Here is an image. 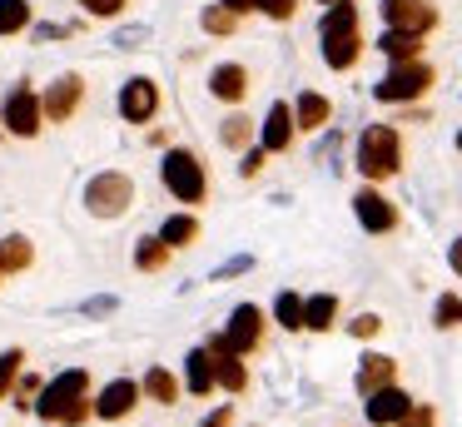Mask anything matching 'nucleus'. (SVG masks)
I'll use <instances>...</instances> for the list:
<instances>
[{
    "mask_svg": "<svg viewBox=\"0 0 462 427\" xmlns=\"http://www.w3.org/2000/svg\"><path fill=\"white\" fill-rule=\"evenodd\" d=\"M328 115H333V105H328L323 95H313V89H303V95L293 99V125L309 129V135H313V129L328 125Z\"/></svg>",
    "mask_w": 462,
    "mask_h": 427,
    "instance_id": "16",
    "label": "nucleus"
},
{
    "mask_svg": "<svg viewBox=\"0 0 462 427\" xmlns=\"http://www.w3.org/2000/svg\"><path fill=\"white\" fill-rule=\"evenodd\" d=\"M353 338H373V333H378V328H383V318L378 313H363V318H353Z\"/></svg>",
    "mask_w": 462,
    "mask_h": 427,
    "instance_id": "37",
    "label": "nucleus"
},
{
    "mask_svg": "<svg viewBox=\"0 0 462 427\" xmlns=\"http://www.w3.org/2000/svg\"><path fill=\"white\" fill-rule=\"evenodd\" d=\"M21 367H25V353H21V348H11V353H0V397H5V393L15 387Z\"/></svg>",
    "mask_w": 462,
    "mask_h": 427,
    "instance_id": "32",
    "label": "nucleus"
},
{
    "mask_svg": "<svg viewBox=\"0 0 462 427\" xmlns=\"http://www.w3.org/2000/svg\"><path fill=\"white\" fill-rule=\"evenodd\" d=\"M194 238H199V218H194V214H174V218H164L160 244L180 248V244H194Z\"/></svg>",
    "mask_w": 462,
    "mask_h": 427,
    "instance_id": "24",
    "label": "nucleus"
},
{
    "mask_svg": "<svg viewBox=\"0 0 462 427\" xmlns=\"http://www.w3.org/2000/svg\"><path fill=\"white\" fill-rule=\"evenodd\" d=\"M35 397H41V377H21V387H15V407H25V413H31Z\"/></svg>",
    "mask_w": 462,
    "mask_h": 427,
    "instance_id": "36",
    "label": "nucleus"
},
{
    "mask_svg": "<svg viewBox=\"0 0 462 427\" xmlns=\"http://www.w3.org/2000/svg\"><path fill=\"white\" fill-rule=\"evenodd\" d=\"M31 25V0H0V35H21Z\"/></svg>",
    "mask_w": 462,
    "mask_h": 427,
    "instance_id": "27",
    "label": "nucleus"
},
{
    "mask_svg": "<svg viewBox=\"0 0 462 427\" xmlns=\"http://www.w3.org/2000/svg\"><path fill=\"white\" fill-rule=\"evenodd\" d=\"M224 422H229V407H219L214 417H204V427H224Z\"/></svg>",
    "mask_w": 462,
    "mask_h": 427,
    "instance_id": "41",
    "label": "nucleus"
},
{
    "mask_svg": "<svg viewBox=\"0 0 462 427\" xmlns=\"http://www.w3.org/2000/svg\"><path fill=\"white\" fill-rule=\"evenodd\" d=\"M85 387H90V373H85V367H65L55 383L41 387V397H35V413H41L45 422H70V427H80L85 417H90V407H85Z\"/></svg>",
    "mask_w": 462,
    "mask_h": 427,
    "instance_id": "1",
    "label": "nucleus"
},
{
    "mask_svg": "<svg viewBox=\"0 0 462 427\" xmlns=\"http://www.w3.org/2000/svg\"><path fill=\"white\" fill-rule=\"evenodd\" d=\"M204 30H209V35H234V30H239V15H234L229 5H209L204 10Z\"/></svg>",
    "mask_w": 462,
    "mask_h": 427,
    "instance_id": "30",
    "label": "nucleus"
},
{
    "mask_svg": "<svg viewBox=\"0 0 462 427\" xmlns=\"http://www.w3.org/2000/svg\"><path fill=\"white\" fill-rule=\"evenodd\" d=\"M412 407V397L402 393L398 383H388V387H378V393H368V403H363V413H368V422L373 427H388V422H398L402 413Z\"/></svg>",
    "mask_w": 462,
    "mask_h": 427,
    "instance_id": "12",
    "label": "nucleus"
},
{
    "mask_svg": "<svg viewBox=\"0 0 462 427\" xmlns=\"http://www.w3.org/2000/svg\"><path fill=\"white\" fill-rule=\"evenodd\" d=\"M219 5H229L234 15H244V10H263V15H273V20H289L293 10H299V0H219Z\"/></svg>",
    "mask_w": 462,
    "mask_h": 427,
    "instance_id": "25",
    "label": "nucleus"
},
{
    "mask_svg": "<svg viewBox=\"0 0 462 427\" xmlns=\"http://www.w3.org/2000/svg\"><path fill=\"white\" fill-rule=\"evenodd\" d=\"M398 427H438V417H432V407H428V403H412L408 413L398 417Z\"/></svg>",
    "mask_w": 462,
    "mask_h": 427,
    "instance_id": "35",
    "label": "nucleus"
},
{
    "mask_svg": "<svg viewBox=\"0 0 462 427\" xmlns=\"http://www.w3.org/2000/svg\"><path fill=\"white\" fill-rule=\"evenodd\" d=\"M393 377H398V363H393L388 353H368L363 357V367H358V387L363 393H378V387H388Z\"/></svg>",
    "mask_w": 462,
    "mask_h": 427,
    "instance_id": "17",
    "label": "nucleus"
},
{
    "mask_svg": "<svg viewBox=\"0 0 462 427\" xmlns=\"http://www.w3.org/2000/svg\"><path fill=\"white\" fill-rule=\"evenodd\" d=\"M154 109H160V89H154V79L134 75L130 85L120 89V115L130 119V125H144V119H154Z\"/></svg>",
    "mask_w": 462,
    "mask_h": 427,
    "instance_id": "10",
    "label": "nucleus"
},
{
    "mask_svg": "<svg viewBox=\"0 0 462 427\" xmlns=\"http://www.w3.org/2000/svg\"><path fill=\"white\" fill-rule=\"evenodd\" d=\"M219 139H224V144H229V149H239V144H244V139H249V119H244V115H234V119H224V129H219Z\"/></svg>",
    "mask_w": 462,
    "mask_h": 427,
    "instance_id": "34",
    "label": "nucleus"
},
{
    "mask_svg": "<svg viewBox=\"0 0 462 427\" xmlns=\"http://www.w3.org/2000/svg\"><path fill=\"white\" fill-rule=\"evenodd\" d=\"M432 323H438V328H462V298H457V293H442Z\"/></svg>",
    "mask_w": 462,
    "mask_h": 427,
    "instance_id": "33",
    "label": "nucleus"
},
{
    "mask_svg": "<svg viewBox=\"0 0 462 427\" xmlns=\"http://www.w3.org/2000/svg\"><path fill=\"white\" fill-rule=\"evenodd\" d=\"M378 50L388 60H418V50H422V35L418 30H383V40H378Z\"/></svg>",
    "mask_w": 462,
    "mask_h": 427,
    "instance_id": "22",
    "label": "nucleus"
},
{
    "mask_svg": "<svg viewBox=\"0 0 462 427\" xmlns=\"http://www.w3.org/2000/svg\"><path fill=\"white\" fill-rule=\"evenodd\" d=\"M353 30H358V5L353 0H333L328 15L319 20V35L328 40V35H353Z\"/></svg>",
    "mask_w": 462,
    "mask_h": 427,
    "instance_id": "20",
    "label": "nucleus"
},
{
    "mask_svg": "<svg viewBox=\"0 0 462 427\" xmlns=\"http://www.w3.org/2000/svg\"><path fill=\"white\" fill-rule=\"evenodd\" d=\"M448 264H452V274H457V278H462V238H457V244H452V254H448Z\"/></svg>",
    "mask_w": 462,
    "mask_h": 427,
    "instance_id": "40",
    "label": "nucleus"
},
{
    "mask_svg": "<svg viewBox=\"0 0 462 427\" xmlns=\"http://www.w3.org/2000/svg\"><path fill=\"white\" fill-rule=\"evenodd\" d=\"M140 387H144V393L154 397V403H164V407H174V397H180V383H174V377L164 373V367H150Z\"/></svg>",
    "mask_w": 462,
    "mask_h": 427,
    "instance_id": "26",
    "label": "nucleus"
},
{
    "mask_svg": "<svg viewBox=\"0 0 462 427\" xmlns=\"http://www.w3.org/2000/svg\"><path fill=\"white\" fill-rule=\"evenodd\" d=\"M0 119H5V129H11V135L35 139V129H41L45 109H41V99H35L31 85H15L11 95H5V105H0Z\"/></svg>",
    "mask_w": 462,
    "mask_h": 427,
    "instance_id": "6",
    "label": "nucleus"
},
{
    "mask_svg": "<svg viewBox=\"0 0 462 427\" xmlns=\"http://www.w3.org/2000/svg\"><path fill=\"white\" fill-rule=\"evenodd\" d=\"M358 55H363L358 30H353V35H328V40H323V60H328V70H348Z\"/></svg>",
    "mask_w": 462,
    "mask_h": 427,
    "instance_id": "23",
    "label": "nucleus"
},
{
    "mask_svg": "<svg viewBox=\"0 0 462 427\" xmlns=\"http://www.w3.org/2000/svg\"><path fill=\"white\" fill-rule=\"evenodd\" d=\"M31 244H25L21 234L15 238H5V244H0V264H5V274H11V268H31Z\"/></svg>",
    "mask_w": 462,
    "mask_h": 427,
    "instance_id": "29",
    "label": "nucleus"
},
{
    "mask_svg": "<svg viewBox=\"0 0 462 427\" xmlns=\"http://www.w3.org/2000/svg\"><path fill=\"white\" fill-rule=\"evenodd\" d=\"M383 20L393 30H418V35H428L438 25V10L428 0H383Z\"/></svg>",
    "mask_w": 462,
    "mask_h": 427,
    "instance_id": "9",
    "label": "nucleus"
},
{
    "mask_svg": "<svg viewBox=\"0 0 462 427\" xmlns=\"http://www.w3.org/2000/svg\"><path fill=\"white\" fill-rule=\"evenodd\" d=\"M319 5H333V0H319Z\"/></svg>",
    "mask_w": 462,
    "mask_h": 427,
    "instance_id": "42",
    "label": "nucleus"
},
{
    "mask_svg": "<svg viewBox=\"0 0 462 427\" xmlns=\"http://www.w3.org/2000/svg\"><path fill=\"white\" fill-rule=\"evenodd\" d=\"M160 169H164V189H170L180 204H199L204 189H209V179H204V164L189 154V149H170Z\"/></svg>",
    "mask_w": 462,
    "mask_h": 427,
    "instance_id": "4",
    "label": "nucleus"
},
{
    "mask_svg": "<svg viewBox=\"0 0 462 427\" xmlns=\"http://www.w3.org/2000/svg\"><path fill=\"white\" fill-rule=\"evenodd\" d=\"M293 109L283 105V99H273L269 105V115H263V149L269 154H279V149H289V139H293Z\"/></svg>",
    "mask_w": 462,
    "mask_h": 427,
    "instance_id": "15",
    "label": "nucleus"
},
{
    "mask_svg": "<svg viewBox=\"0 0 462 427\" xmlns=\"http://www.w3.org/2000/svg\"><path fill=\"white\" fill-rule=\"evenodd\" d=\"M398 164H402L398 129H393V125H368V129H363V139H358V174L378 184V179L398 174Z\"/></svg>",
    "mask_w": 462,
    "mask_h": 427,
    "instance_id": "2",
    "label": "nucleus"
},
{
    "mask_svg": "<svg viewBox=\"0 0 462 427\" xmlns=\"http://www.w3.org/2000/svg\"><path fill=\"white\" fill-rule=\"evenodd\" d=\"M130 199H134L130 174H95L90 189H85V204H90V214H100V218H120L125 209H130Z\"/></svg>",
    "mask_w": 462,
    "mask_h": 427,
    "instance_id": "5",
    "label": "nucleus"
},
{
    "mask_svg": "<svg viewBox=\"0 0 462 427\" xmlns=\"http://www.w3.org/2000/svg\"><path fill=\"white\" fill-rule=\"evenodd\" d=\"M333 318H338V298H333V293L303 298V328H313V333H328Z\"/></svg>",
    "mask_w": 462,
    "mask_h": 427,
    "instance_id": "19",
    "label": "nucleus"
},
{
    "mask_svg": "<svg viewBox=\"0 0 462 427\" xmlns=\"http://www.w3.org/2000/svg\"><path fill=\"white\" fill-rule=\"evenodd\" d=\"M457 149H462V135H457Z\"/></svg>",
    "mask_w": 462,
    "mask_h": 427,
    "instance_id": "44",
    "label": "nucleus"
},
{
    "mask_svg": "<svg viewBox=\"0 0 462 427\" xmlns=\"http://www.w3.org/2000/svg\"><path fill=\"white\" fill-rule=\"evenodd\" d=\"M273 318H279V328L299 333V328H303V298L299 293H279V298H273Z\"/></svg>",
    "mask_w": 462,
    "mask_h": 427,
    "instance_id": "28",
    "label": "nucleus"
},
{
    "mask_svg": "<svg viewBox=\"0 0 462 427\" xmlns=\"http://www.w3.org/2000/svg\"><path fill=\"white\" fill-rule=\"evenodd\" d=\"M134 403H140V383H130V377H115V383L100 393V403H95V417H105V422H120V417L134 413Z\"/></svg>",
    "mask_w": 462,
    "mask_h": 427,
    "instance_id": "13",
    "label": "nucleus"
},
{
    "mask_svg": "<svg viewBox=\"0 0 462 427\" xmlns=\"http://www.w3.org/2000/svg\"><path fill=\"white\" fill-rule=\"evenodd\" d=\"M209 363H214V383L219 387H229V393H244V387H249V367L239 363V353H234L224 338L209 343Z\"/></svg>",
    "mask_w": 462,
    "mask_h": 427,
    "instance_id": "11",
    "label": "nucleus"
},
{
    "mask_svg": "<svg viewBox=\"0 0 462 427\" xmlns=\"http://www.w3.org/2000/svg\"><path fill=\"white\" fill-rule=\"evenodd\" d=\"M209 89H214V99H244L249 95V70L244 65H219L209 75Z\"/></svg>",
    "mask_w": 462,
    "mask_h": 427,
    "instance_id": "18",
    "label": "nucleus"
},
{
    "mask_svg": "<svg viewBox=\"0 0 462 427\" xmlns=\"http://www.w3.org/2000/svg\"><path fill=\"white\" fill-rule=\"evenodd\" d=\"M85 10H90V15H120L125 10V0H80Z\"/></svg>",
    "mask_w": 462,
    "mask_h": 427,
    "instance_id": "38",
    "label": "nucleus"
},
{
    "mask_svg": "<svg viewBox=\"0 0 462 427\" xmlns=\"http://www.w3.org/2000/svg\"><path fill=\"white\" fill-rule=\"evenodd\" d=\"M184 383H189L194 397L214 393V363H209V348H199V353L184 357Z\"/></svg>",
    "mask_w": 462,
    "mask_h": 427,
    "instance_id": "21",
    "label": "nucleus"
},
{
    "mask_svg": "<svg viewBox=\"0 0 462 427\" xmlns=\"http://www.w3.org/2000/svg\"><path fill=\"white\" fill-rule=\"evenodd\" d=\"M0 278H5V264H0Z\"/></svg>",
    "mask_w": 462,
    "mask_h": 427,
    "instance_id": "43",
    "label": "nucleus"
},
{
    "mask_svg": "<svg viewBox=\"0 0 462 427\" xmlns=\"http://www.w3.org/2000/svg\"><path fill=\"white\" fill-rule=\"evenodd\" d=\"M80 99H85V79H80V75H60V79L51 85V95L41 99V109H45L51 119H70L75 109H80Z\"/></svg>",
    "mask_w": 462,
    "mask_h": 427,
    "instance_id": "14",
    "label": "nucleus"
},
{
    "mask_svg": "<svg viewBox=\"0 0 462 427\" xmlns=\"http://www.w3.org/2000/svg\"><path fill=\"white\" fill-rule=\"evenodd\" d=\"M224 343H229L239 357L254 353V348L263 343V313H259V308H254V303H239V308H234V313H229V328H224Z\"/></svg>",
    "mask_w": 462,
    "mask_h": 427,
    "instance_id": "7",
    "label": "nucleus"
},
{
    "mask_svg": "<svg viewBox=\"0 0 462 427\" xmlns=\"http://www.w3.org/2000/svg\"><path fill=\"white\" fill-rule=\"evenodd\" d=\"M164 258H170V244H160V238H140V254H134V264H140L144 274L164 268Z\"/></svg>",
    "mask_w": 462,
    "mask_h": 427,
    "instance_id": "31",
    "label": "nucleus"
},
{
    "mask_svg": "<svg viewBox=\"0 0 462 427\" xmlns=\"http://www.w3.org/2000/svg\"><path fill=\"white\" fill-rule=\"evenodd\" d=\"M353 214H358V224L368 228V234L398 228V209H393V199H383L378 189H358V194H353Z\"/></svg>",
    "mask_w": 462,
    "mask_h": 427,
    "instance_id": "8",
    "label": "nucleus"
},
{
    "mask_svg": "<svg viewBox=\"0 0 462 427\" xmlns=\"http://www.w3.org/2000/svg\"><path fill=\"white\" fill-rule=\"evenodd\" d=\"M263 154H269V149H249V154H244V174H259V169H263Z\"/></svg>",
    "mask_w": 462,
    "mask_h": 427,
    "instance_id": "39",
    "label": "nucleus"
},
{
    "mask_svg": "<svg viewBox=\"0 0 462 427\" xmlns=\"http://www.w3.org/2000/svg\"><path fill=\"white\" fill-rule=\"evenodd\" d=\"M428 85H432V65H422V60H393V70L373 85V95L383 105H408V99L428 95Z\"/></svg>",
    "mask_w": 462,
    "mask_h": 427,
    "instance_id": "3",
    "label": "nucleus"
}]
</instances>
